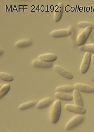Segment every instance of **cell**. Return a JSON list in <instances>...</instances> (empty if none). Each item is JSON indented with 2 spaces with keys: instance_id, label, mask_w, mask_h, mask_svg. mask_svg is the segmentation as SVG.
<instances>
[{
  "instance_id": "3",
  "label": "cell",
  "mask_w": 94,
  "mask_h": 132,
  "mask_svg": "<svg viewBox=\"0 0 94 132\" xmlns=\"http://www.w3.org/2000/svg\"><path fill=\"white\" fill-rule=\"evenodd\" d=\"M84 119L85 117L83 115L77 114V115L72 117L66 123L65 125V129L69 130L75 128L81 124Z\"/></svg>"
},
{
  "instance_id": "18",
  "label": "cell",
  "mask_w": 94,
  "mask_h": 132,
  "mask_svg": "<svg viewBox=\"0 0 94 132\" xmlns=\"http://www.w3.org/2000/svg\"><path fill=\"white\" fill-rule=\"evenodd\" d=\"M79 50L82 51L94 53V43L86 44L79 47Z\"/></svg>"
},
{
  "instance_id": "7",
  "label": "cell",
  "mask_w": 94,
  "mask_h": 132,
  "mask_svg": "<svg viewBox=\"0 0 94 132\" xmlns=\"http://www.w3.org/2000/svg\"><path fill=\"white\" fill-rule=\"evenodd\" d=\"M74 88L76 90H78L85 93H94V88L91 86L83 84V83H76L74 86Z\"/></svg>"
},
{
  "instance_id": "6",
  "label": "cell",
  "mask_w": 94,
  "mask_h": 132,
  "mask_svg": "<svg viewBox=\"0 0 94 132\" xmlns=\"http://www.w3.org/2000/svg\"><path fill=\"white\" fill-rule=\"evenodd\" d=\"M54 68L57 73L66 79H72L74 78V76L70 71L60 65L55 64L54 65Z\"/></svg>"
},
{
  "instance_id": "19",
  "label": "cell",
  "mask_w": 94,
  "mask_h": 132,
  "mask_svg": "<svg viewBox=\"0 0 94 132\" xmlns=\"http://www.w3.org/2000/svg\"><path fill=\"white\" fill-rule=\"evenodd\" d=\"M0 78L3 81L7 82L12 81L14 80V77L12 75L4 72H0Z\"/></svg>"
},
{
  "instance_id": "17",
  "label": "cell",
  "mask_w": 94,
  "mask_h": 132,
  "mask_svg": "<svg viewBox=\"0 0 94 132\" xmlns=\"http://www.w3.org/2000/svg\"><path fill=\"white\" fill-rule=\"evenodd\" d=\"M37 103L38 102L36 101H31L21 104L19 106L18 108L19 110H20V111H23V110H25L28 108L36 106Z\"/></svg>"
},
{
  "instance_id": "8",
  "label": "cell",
  "mask_w": 94,
  "mask_h": 132,
  "mask_svg": "<svg viewBox=\"0 0 94 132\" xmlns=\"http://www.w3.org/2000/svg\"><path fill=\"white\" fill-rule=\"evenodd\" d=\"M71 34V31L68 29H61L55 30L50 32V36L54 38H62L69 36Z\"/></svg>"
},
{
  "instance_id": "4",
  "label": "cell",
  "mask_w": 94,
  "mask_h": 132,
  "mask_svg": "<svg viewBox=\"0 0 94 132\" xmlns=\"http://www.w3.org/2000/svg\"><path fill=\"white\" fill-rule=\"evenodd\" d=\"M91 54L90 52H86L83 55V57L80 66V71L82 74H85L88 71L90 61Z\"/></svg>"
},
{
  "instance_id": "15",
  "label": "cell",
  "mask_w": 94,
  "mask_h": 132,
  "mask_svg": "<svg viewBox=\"0 0 94 132\" xmlns=\"http://www.w3.org/2000/svg\"><path fill=\"white\" fill-rule=\"evenodd\" d=\"M75 90L74 87L71 85H61L57 87L55 89L56 92L70 93Z\"/></svg>"
},
{
  "instance_id": "5",
  "label": "cell",
  "mask_w": 94,
  "mask_h": 132,
  "mask_svg": "<svg viewBox=\"0 0 94 132\" xmlns=\"http://www.w3.org/2000/svg\"><path fill=\"white\" fill-rule=\"evenodd\" d=\"M66 111L77 114L84 115L86 113V110L83 107L71 104H67L65 105Z\"/></svg>"
},
{
  "instance_id": "2",
  "label": "cell",
  "mask_w": 94,
  "mask_h": 132,
  "mask_svg": "<svg viewBox=\"0 0 94 132\" xmlns=\"http://www.w3.org/2000/svg\"><path fill=\"white\" fill-rule=\"evenodd\" d=\"M92 29L90 27L83 28L79 32L76 39V45L78 46H81L84 45L87 39L89 37Z\"/></svg>"
},
{
  "instance_id": "1",
  "label": "cell",
  "mask_w": 94,
  "mask_h": 132,
  "mask_svg": "<svg viewBox=\"0 0 94 132\" xmlns=\"http://www.w3.org/2000/svg\"><path fill=\"white\" fill-rule=\"evenodd\" d=\"M61 112V103L57 100L53 103L50 110V119L53 124H56L60 119Z\"/></svg>"
},
{
  "instance_id": "12",
  "label": "cell",
  "mask_w": 94,
  "mask_h": 132,
  "mask_svg": "<svg viewBox=\"0 0 94 132\" xmlns=\"http://www.w3.org/2000/svg\"><path fill=\"white\" fill-rule=\"evenodd\" d=\"M53 102V100L52 98L50 97L45 98L38 102L36 106L38 109H42L49 106Z\"/></svg>"
},
{
  "instance_id": "11",
  "label": "cell",
  "mask_w": 94,
  "mask_h": 132,
  "mask_svg": "<svg viewBox=\"0 0 94 132\" xmlns=\"http://www.w3.org/2000/svg\"><path fill=\"white\" fill-rule=\"evenodd\" d=\"M38 59L45 61L52 62L57 60V56L54 53H48L40 54L38 57Z\"/></svg>"
},
{
  "instance_id": "14",
  "label": "cell",
  "mask_w": 94,
  "mask_h": 132,
  "mask_svg": "<svg viewBox=\"0 0 94 132\" xmlns=\"http://www.w3.org/2000/svg\"><path fill=\"white\" fill-rule=\"evenodd\" d=\"M55 96L60 100L70 101L73 100L72 95L64 92H56Z\"/></svg>"
},
{
  "instance_id": "16",
  "label": "cell",
  "mask_w": 94,
  "mask_h": 132,
  "mask_svg": "<svg viewBox=\"0 0 94 132\" xmlns=\"http://www.w3.org/2000/svg\"><path fill=\"white\" fill-rule=\"evenodd\" d=\"M32 44V41L29 39H23L16 41L15 46L17 48H24L30 46Z\"/></svg>"
},
{
  "instance_id": "10",
  "label": "cell",
  "mask_w": 94,
  "mask_h": 132,
  "mask_svg": "<svg viewBox=\"0 0 94 132\" xmlns=\"http://www.w3.org/2000/svg\"><path fill=\"white\" fill-rule=\"evenodd\" d=\"M64 9V6L63 3H59L57 4L56 9L54 13V19L55 22H59L61 20L62 14H63Z\"/></svg>"
},
{
  "instance_id": "23",
  "label": "cell",
  "mask_w": 94,
  "mask_h": 132,
  "mask_svg": "<svg viewBox=\"0 0 94 132\" xmlns=\"http://www.w3.org/2000/svg\"><path fill=\"white\" fill-rule=\"evenodd\" d=\"M91 61H92V64H93V66H94V54H92V55H91Z\"/></svg>"
},
{
  "instance_id": "21",
  "label": "cell",
  "mask_w": 94,
  "mask_h": 132,
  "mask_svg": "<svg viewBox=\"0 0 94 132\" xmlns=\"http://www.w3.org/2000/svg\"><path fill=\"white\" fill-rule=\"evenodd\" d=\"M78 27L81 28H85L87 27H90L92 29H94V23L90 22H87V21H81L77 23Z\"/></svg>"
},
{
  "instance_id": "13",
  "label": "cell",
  "mask_w": 94,
  "mask_h": 132,
  "mask_svg": "<svg viewBox=\"0 0 94 132\" xmlns=\"http://www.w3.org/2000/svg\"><path fill=\"white\" fill-rule=\"evenodd\" d=\"M72 96H73V100H74L76 105L81 106V107L83 106V102L82 100V98L80 92L75 89L72 92Z\"/></svg>"
},
{
  "instance_id": "22",
  "label": "cell",
  "mask_w": 94,
  "mask_h": 132,
  "mask_svg": "<svg viewBox=\"0 0 94 132\" xmlns=\"http://www.w3.org/2000/svg\"><path fill=\"white\" fill-rule=\"evenodd\" d=\"M89 37V39H90V41L92 43H94V32L93 31L91 32Z\"/></svg>"
},
{
  "instance_id": "9",
  "label": "cell",
  "mask_w": 94,
  "mask_h": 132,
  "mask_svg": "<svg viewBox=\"0 0 94 132\" xmlns=\"http://www.w3.org/2000/svg\"><path fill=\"white\" fill-rule=\"evenodd\" d=\"M32 64L35 67L39 68H49L53 65L51 62H47L40 59H34L32 62Z\"/></svg>"
},
{
  "instance_id": "20",
  "label": "cell",
  "mask_w": 94,
  "mask_h": 132,
  "mask_svg": "<svg viewBox=\"0 0 94 132\" xmlns=\"http://www.w3.org/2000/svg\"><path fill=\"white\" fill-rule=\"evenodd\" d=\"M11 86L9 84L3 85L0 89V98H3L10 90Z\"/></svg>"
}]
</instances>
